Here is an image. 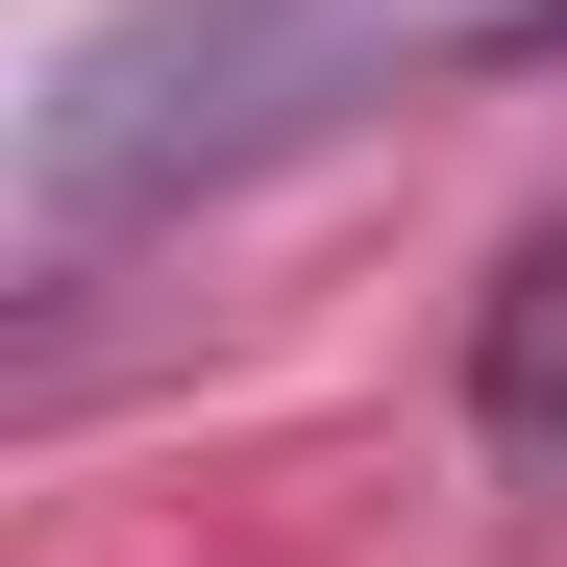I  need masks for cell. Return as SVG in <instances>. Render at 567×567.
I'll list each match as a JSON object with an SVG mask.
<instances>
[{
  "instance_id": "obj_3",
  "label": "cell",
  "mask_w": 567,
  "mask_h": 567,
  "mask_svg": "<svg viewBox=\"0 0 567 567\" xmlns=\"http://www.w3.org/2000/svg\"><path fill=\"white\" fill-rule=\"evenodd\" d=\"M494 50H518V74H567V0H494Z\"/></svg>"
},
{
  "instance_id": "obj_2",
  "label": "cell",
  "mask_w": 567,
  "mask_h": 567,
  "mask_svg": "<svg viewBox=\"0 0 567 567\" xmlns=\"http://www.w3.org/2000/svg\"><path fill=\"white\" fill-rule=\"evenodd\" d=\"M468 444H494V468H567V223L468 297Z\"/></svg>"
},
{
  "instance_id": "obj_1",
  "label": "cell",
  "mask_w": 567,
  "mask_h": 567,
  "mask_svg": "<svg viewBox=\"0 0 567 567\" xmlns=\"http://www.w3.org/2000/svg\"><path fill=\"white\" fill-rule=\"evenodd\" d=\"M420 0H124V25H74L50 50V100H25V247H124L173 198H223V173H271L297 124L370 100V50H395Z\"/></svg>"
}]
</instances>
